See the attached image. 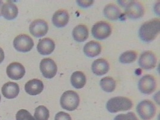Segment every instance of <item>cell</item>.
I'll return each instance as SVG.
<instances>
[{
  "instance_id": "obj_1",
  "label": "cell",
  "mask_w": 160,
  "mask_h": 120,
  "mask_svg": "<svg viewBox=\"0 0 160 120\" xmlns=\"http://www.w3.org/2000/svg\"><path fill=\"white\" fill-rule=\"evenodd\" d=\"M160 31V19H152L141 26L139 30V37L143 41L150 42L156 39Z\"/></svg>"
},
{
  "instance_id": "obj_2",
  "label": "cell",
  "mask_w": 160,
  "mask_h": 120,
  "mask_svg": "<svg viewBox=\"0 0 160 120\" xmlns=\"http://www.w3.org/2000/svg\"><path fill=\"white\" fill-rule=\"evenodd\" d=\"M133 103L129 98L125 97H115L110 99L106 104L107 109L112 113L126 111L132 108Z\"/></svg>"
},
{
  "instance_id": "obj_3",
  "label": "cell",
  "mask_w": 160,
  "mask_h": 120,
  "mask_svg": "<svg viewBox=\"0 0 160 120\" xmlns=\"http://www.w3.org/2000/svg\"><path fill=\"white\" fill-rule=\"evenodd\" d=\"M80 104L78 94L73 91L64 92L60 98V105L65 110L72 111L77 109Z\"/></svg>"
},
{
  "instance_id": "obj_4",
  "label": "cell",
  "mask_w": 160,
  "mask_h": 120,
  "mask_svg": "<svg viewBox=\"0 0 160 120\" xmlns=\"http://www.w3.org/2000/svg\"><path fill=\"white\" fill-rule=\"evenodd\" d=\"M137 112L142 120H151L156 113V107L151 100H144L137 105Z\"/></svg>"
},
{
  "instance_id": "obj_5",
  "label": "cell",
  "mask_w": 160,
  "mask_h": 120,
  "mask_svg": "<svg viewBox=\"0 0 160 120\" xmlns=\"http://www.w3.org/2000/svg\"><path fill=\"white\" fill-rule=\"evenodd\" d=\"M112 28L110 24L105 21H100L95 24L92 29L93 36L98 40L108 38L112 34Z\"/></svg>"
},
{
  "instance_id": "obj_6",
  "label": "cell",
  "mask_w": 160,
  "mask_h": 120,
  "mask_svg": "<svg viewBox=\"0 0 160 120\" xmlns=\"http://www.w3.org/2000/svg\"><path fill=\"white\" fill-rule=\"evenodd\" d=\"M13 46L17 51L26 53L32 49L34 42L29 36L21 34L18 36L13 40Z\"/></svg>"
},
{
  "instance_id": "obj_7",
  "label": "cell",
  "mask_w": 160,
  "mask_h": 120,
  "mask_svg": "<svg viewBox=\"0 0 160 120\" xmlns=\"http://www.w3.org/2000/svg\"><path fill=\"white\" fill-rule=\"evenodd\" d=\"M125 7V15L131 19H138L144 15L143 6L137 1H129Z\"/></svg>"
},
{
  "instance_id": "obj_8",
  "label": "cell",
  "mask_w": 160,
  "mask_h": 120,
  "mask_svg": "<svg viewBox=\"0 0 160 120\" xmlns=\"http://www.w3.org/2000/svg\"><path fill=\"white\" fill-rule=\"evenodd\" d=\"M138 87L140 91L143 94H150L156 89V80L152 75H144L139 80Z\"/></svg>"
},
{
  "instance_id": "obj_9",
  "label": "cell",
  "mask_w": 160,
  "mask_h": 120,
  "mask_svg": "<svg viewBox=\"0 0 160 120\" xmlns=\"http://www.w3.org/2000/svg\"><path fill=\"white\" fill-rule=\"evenodd\" d=\"M40 70L43 77L51 79L56 75L57 66L53 60L44 58L40 62Z\"/></svg>"
},
{
  "instance_id": "obj_10",
  "label": "cell",
  "mask_w": 160,
  "mask_h": 120,
  "mask_svg": "<svg viewBox=\"0 0 160 120\" xmlns=\"http://www.w3.org/2000/svg\"><path fill=\"white\" fill-rule=\"evenodd\" d=\"M29 30L31 34L34 37H42L48 32V24L43 19H36L31 23Z\"/></svg>"
},
{
  "instance_id": "obj_11",
  "label": "cell",
  "mask_w": 160,
  "mask_h": 120,
  "mask_svg": "<svg viewBox=\"0 0 160 120\" xmlns=\"http://www.w3.org/2000/svg\"><path fill=\"white\" fill-rule=\"evenodd\" d=\"M157 63V58L152 51H145L139 58L138 64L144 70H151L155 68Z\"/></svg>"
},
{
  "instance_id": "obj_12",
  "label": "cell",
  "mask_w": 160,
  "mask_h": 120,
  "mask_svg": "<svg viewBox=\"0 0 160 120\" xmlns=\"http://www.w3.org/2000/svg\"><path fill=\"white\" fill-rule=\"evenodd\" d=\"M7 74L13 80L22 79L25 74V70L23 65L19 63H12L7 67Z\"/></svg>"
},
{
  "instance_id": "obj_13",
  "label": "cell",
  "mask_w": 160,
  "mask_h": 120,
  "mask_svg": "<svg viewBox=\"0 0 160 120\" xmlns=\"http://www.w3.org/2000/svg\"><path fill=\"white\" fill-rule=\"evenodd\" d=\"M1 15L6 19H15L18 15V8L12 1H7L2 5Z\"/></svg>"
},
{
  "instance_id": "obj_14",
  "label": "cell",
  "mask_w": 160,
  "mask_h": 120,
  "mask_svg": "<svg viewBox=\"0 0 160 120\" xmlns=\"http://www.w3.org/2000/svg\"><path fill=\"white\" fill-rule=\"evenodd\" d=\"M44 85L42 80L34 79L28 81L25 85L26 93L32 96H36L40 94L43 90Z\"/></svg>"
},
{
  "instance_id": "obj_15",
  "label": "cell",
  "mask_w": 160,
  "mask_h": 120,
  "mask_svg": "<svg viewBox=\"0 0 160 120\" xmlns=\"http://www.w3.org/2000/svg\"><path fill=\"white\" fill-rule=\"evenodd\" d=\"M69 15L65 10H58L52 16V23L57 28H62L68 24Z\"/></svg>"
},
{
  "instance_id": "obj_16",
  "label": "cell",
  "mask_w": 160,
  "mask_h": 120,
  "mask_svg": "<svg viewBox=\"0 0 160 120\" xmlns=\"http://www.w3.org/2000/svg\"><path fill=\"white\" fill-rule=\"evenodd\" d=\"M37 49L41 55H49L55 49V43L49 38L40 39L38 44Z\"/></svg>"
},
{
  "instance_id": "obj_17",
  "label": "cell",
  "mask_w": 160,
  "mask_h": 120,
  "mask_svg": "<svg viewBox=\"0 0 160 120\" xmlns=\"http://www.w3.org/2000/svg\"><path fill=\"white\" fill-rule=\"evenodd\" d=\"M92 70L93 73L97 76H102L109 71L110 65L105 59H97L92 64Z\"/></svg>"
},
{
  "instance_id": "obj_18",
  "label": "cell",
  "mask_w": 160,
  "mask_h": 120,
  "mask_svg": "<svg viewBox=\"0 0 160 120\" xmlns=\"http://www.w3.org/2000/svg\"><path fill=\"white\" fill-rule=\"evenodd\" d=\"M2 95L8 99L16 98L19 93V87L15 82H8L5 84L1 89Z\"/></svg>"
},
{
  "instance_id": "obj_19",
  "label": "cell",
  "mask_w": 160,
  "mask_h": 120,
  "mask_svg": "<svg viewBox=\"0 0 160 120\" xmlns=\"http://www.w3.org/2000/svg\"><path fill=\"white\" fill-rule=\"evenodd\" d=\"M102 50L101 45L95 41H90L87 43L84 47L85 55L90 58L98 56L100 54Z\"/></svg>"
},
{
  "instance_id": "obj_20",
  "label": "cell",
  "mask_w": 160,
  "mask_h": 120,
  "mask_svg": "<svg viewBox=\"0 0 160 120\" xmlns=\"http://www.w3.org/2000/svg\"><path fill=\"white\" fill-rule=\"evenodd\" d=\"M72 36L74 40L78 42L86 41L88 37V27L84 25H78L76 26L73 30Z\"/></svg>"
},
{
  "instance_id": "obj_21",
  "label": "cell",
  "mask_w": 160,
  "mask_h": 120,
  "mask_svg": "<svg viewBox=\"0 0 160 120\" xmlns=\"http://www.w3.org/2000/svg\"><path fill=\"white\" fill-rule=\"evenodd\" d=\"M104 13L105 16L111 21L119 19L122 15L119 8L113 4H109L105 7Z\"/></svg>"
},
{
  "instance_id": "obj_22",
  "label": "cell",
  "mask_w": 160,
  "mask_h": 120,
  "mask_svg": "<svg viewBox=\"0 0 160 120\" xmlns=\"http://www.w3.org/2000/svg\"><path fill=\"white\" fill-rule=\"evenodd\" d=\"M71 82L74 88L81 89L86 85V78L82 72H75L71 76Z\"/></svg>"
},
{
  "instance_id": "obj_23",
  "label": "cell",
  "mask_w": 160,
  "mask_h": 120,
  "mask_svg": "<svg viewBox=\"0 0 160 120\" xmlns=\"http://www.w3.org/2000/svg\"><path fill=\"white\" fill-rule=\"evenodd\" d=\"M100 85L104 91L112 93L116 88V81L110 76L105 77L100 81Z\"/></svg>"
},
{
  "instance_id": "obj_24",
  "label": "cell",
  "mask_w": 160,
  "mask_h": 120,
  "mask_svg": "<svg viewBox=\"0 0 160 120\" xmlns=\"http://www.w3.org/2000/svg\"><path fill=\"white\" fill-rule=\"evenodd\" d=\"M137 58V53L134 50H128L123 52L120 57L119 61L123 64L132 63L136 61Z\"/></svg>"
},
{
  "instance_id": "obj_25",
  "label": "cell",
  "mask_w": 160,
  "mask_h": 120,
  "mask_svg": "<svg viewBox=\"0 0 160 120\" xmlns=\"http://www.w3.org/2000/svg\"><path fill=\"white\" fill-rule=\"evenodd\" d=\"M34 116L36 120H48L49 111L45 106H39L35 109Z\"/></svg>"
},
{
  "instance_id": "obj_26",
  "label": "cell",
  "mask_w": 160,
  "mask_h": 120,
  "mask_svg": "<svg viewBox=\"0 0 160 120\" xmlns=\"http://www.w3.org/2000/svg\"><path fill=\"white\" fill-rule=\"evenodd\" d=\"M16 120H36L32 114L25 109H21L17 112Z\"/></svg>"
},
{
  "instance_id": "obj_27",
  "label": "cell",
  "mask_w": 160,
  "mask_h": 120,
  "mask_svg": "<svg viewBox=\"0 0 160 120\" xmlns=\"http://www.w3.org/2000/svg\"><path fill=\"white\" fill-rule=\"evenodd\" d=\"M114 120H138V119L134 112H130L126 114H119L114 118Z\"/></svg>"
},
{
  "instance_id": "obj_28",
  "label": "cell",
  "mask_w": 160,
  "mask_h": 120,
  "mask_svg": "<svg viewBox=\"0 0 160 120\" xmlns=\"http://www.w3.org/2000/svg\"><path fill=\"white\" fill-rule=\"evenodd\" d=\"M55 120H72V118L69 114L64 112H60L57 113Z\"/></svg>"
},
{
  "instance_id": "obj_29",
  "label": "cell",
  "mask_w": 160,
  "mask_h": 120,
  "mask_svg": "<svg viewBox=\"0 0 160 120\" xmlns=\"http://www.w3.org/2000/svg\"><path fill=\"white\" fill-rule=\"evenodd\" d=\"M77 3L79 6L82 7H88L92 5L93 1H77Z\"/></svg>"
},
{
  "instance_id": "obj_30",
  "label": "cell",
  "mask_w": 160,
  "mask_h": 120,
  "mask_svg": "<svg viewBox=\"0 0 160 120\" xmlns=\"http://www.w3.org/2000/svg\"><path fill=\"white\" fill-rule=\"evenodd\" d=\"M4 52L2 49L0 48V64L4 61Z\"/></svg>"
},
{
  "instance_id": "obj_31",
  "label": "cell",
  "mask_w": 160,
  "mask_h": 120,
  "mask_svg": "<svg viewBox=\"0 0 160 120\" xmlns=\"http://www.w3.org/2000/svg\"><path fill=\"white\" fill-rule=\"evenodd\" d=\"M3 4H4L3 2L2 1H0V16L1 15V7L2 6Z\"/></svg>"
},
{
  "instance_id": "obj_32",
  "label": "cell",
  "mask_w": 160,
  "mask_h": 120,
  "mask_svg": "<svg viewBox=\"0 0 160 120\" xmlns=\"http://www.w3.org/2000/svg\"><path fill=\"white\" fill-rule=\"evenodd\" d=\"M1 95H0V102H1Z\"/></svg>"
}]
</instances>
